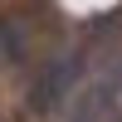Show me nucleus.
<instances>
[{"mask_svg":"<svg viewBox=\"0 0 122 122\" xmlns=\"http://www.w3.org/2000/svg\"><path fill=\"white\" fill-rule=\"evenodd\" d=\"M78 78H83V54L64 49V54H54V59L44 64V73H39L29 103H34L39 112H54V107L73 103V98H78Z\"/></svg>","mask_w":122,"mask_h":122,"instance_id":"obj_1","label":"nucleus"},{"mask_svg":"<svg viewBox=\"0 0 122 122\" xmlns=\"http://www.w3.org/2000/svg\"><path fill=\"white\" fill-rule=\"evenodd\" d=\"M117 98H122V88L112 83V73H107V78H98V83L78 88V98L68 103V117L64 122H107Z\"/></svg>","mask_w":122,"mask_h":122,"instance_id":"obj_2","label":"nucleus"},{"mask_svg":"<svg viewBox=\"0 0 122 122\" xmlns=\"http://www.w3.org/2000/svg\"><path fill=\"white\" fill-rule=\"evenodd\" d=\"M117 122H122V117H117Z\"/></svg>","mask_w":122,"mask_h":122,"instance_id":"obj_4","label":"nucleus"},{"mask_svg":"<svg viewBox=\"0 0 122 122\" xmlns=\"http://www.w3.org/2000/svg\"><path fill=\"white\" fill-rule=\"evenodd\" d=\"M112 83H117V88H122V64H117V68H112Z\"/></svg>","mask_w":122,"mask_h":122,"instance_id":"obj_3","label":"nucleus"}]
</instances>
